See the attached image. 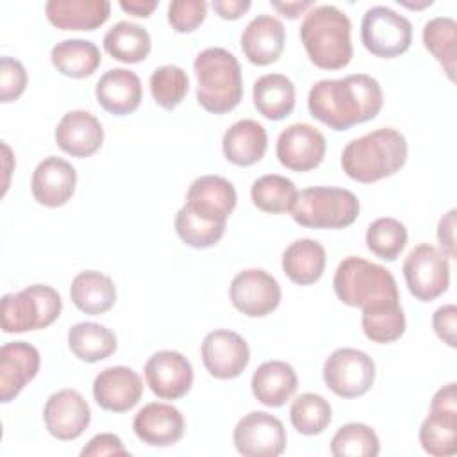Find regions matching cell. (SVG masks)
<instances>
[{
  "label": "cell",
  "instance_id": "f1b7e54d",
  "mask_svg": "<svg viewBox=\"0 0 457 457\" xmlns=\"http://www.w3.org/2000/svg\"><path fill=\"white\" fill-rule=\"evenodd\" d=\"M116 296L118 293L112 278L95 270L80 271L70 286V298L73 305L91 316L111 311L116 303Z\"/></svg>",
  "mask_w": 457,
  "mask_h": 457
},
{
  "label": "cell",
  "instance_id": "9c48e42d",
  "mask_svg": "<svg viewBox=\"0 0 457 457\" xmlns=\"http://www.w3.org/2000/svg\"><path fill=\"white\" fill-rule=\"evenodd\" d=\"M409 293L420 302H432L450 286L448 257L434 245L414 246L402 266Z\"/></svg>",
  "mask_w": 457,
  "mask_h": 457
},
{
  "label": "cell",
  "instance_id": "4dcf8cb0",
  "mask_svg": "<svg viewBox=\"0 0 457 457\" xmlns=\"http://www.w3.org/2000/svg\"><path fill=\"white\" fill-rule=\"evenodd\" d=\"M420 445L434 457L453 455L457 452V407L430 405L420 427Z\"/></svg>",
  "mask_w": 457,
  "mask_h": 457
},
{
  "label": "cell",
  "instance_id": "52a82bcc",
  "mask_svg": "<svg viewBox=\"0 0 457 457\" xmlns=\"http://www.w3.org/2000/svg\"><path fill=\"white\" fill-rule=\"evenodd\" d=\"M62 311L61 295L46 284H32L2 296V330L20 334L52 325Z\"/></svg>",
  "mask_w": 457,
  "mask_h": 457
},
{
  "label": "cell",
  "instance_id": "681fc988",
  "mask_svg": "<svg viewBox=\"0 0 457 457\" xmlns=\"http://www.w3.org/2000/svg\"><path fill=\"white\" fill-rule=\"evenodd\" d=\"M157 5V0H120V7L137 18H148Z\"/></svg>",
  "mask_w": 457,
  "mask_h": 457
},
{
  "label": "cell",
  "instance_id": "f35d334b",
  "mask_svg": "<svg viewBox=\"0 0 457 457\" xmlns=\"http://www.w3.org/2000/svg\"><path fill=\"white\" fill-rule=\"evenodd\" d=\"M289 420L300 434L318 436L328 427L332 420V407L328 400L318 393H302L291 403Z\"/></svg>",
  "mask_w": 457,
  "mask_h": 457
},
{
  "label": "cell",
  "instance_id": "7bdbcfd3",
  "mask_svg": "<svg viewBox=\"0 0 457 457\" xmlns=\"http://www.w3.org/2000/svg\"><path fill=\"white\" fill-rule=\"evenodd\" d=\"M207 16L204 0H173L168 4V23L175 32H193Z\"/></svg>",
  "mask_w": 457,
  "mask_h": 457
},
{
  "label": "cell",
  "instance_id": "e575fe53",
  "mask_svg": "<svg viewBox=\"0 0 457 457\" xmlns=\"http://www.w3.org/2000/svg\"><path fill=\"white\" fill-rule=\"evenodd\" d=\"M364 336L373 343H393L405 332V314L400 300H382L362 307Z\"/></svg>",
  "mask_w": 457,
  "mask_h": 457
},
{
  "label": "cell",
  "instance_id": "5bb4252c",
  "mask_svg": "<svg viewBox=\"0 0 457 457\" xmlns=\"http://www.w3.org/2000/svg\"><path fill=\"white\" fill-rule=\"evenodd\" d=\"M325 136L309 123H293L286 127L277 139V157L291 171H311L325 157Z\"/></svg>",
  "mask_w": 457,
  "mask_h": 457
},
{
  "label": "cell",
  "instance_id": "d4e9b609",
  "mask_svg": "<svg viewBox=\"0 0 457 457\" xmlns=\"http://www.w3.org/2000/svg\"><path fill=\"white\" fill-rule=\"evenodd\" d=\"M48 21L61 30H95L109 20L107 0H48L45 4Z\"/></svg>",
  "mask_w": 457,
  "mask_h": 457
},
{
  "label": "cell",
  "instance_id": "ee69618b",
  "mask_svg": "<svg viewBox=\"0 0 457 457\" xmlns=\"http://www.w3.org/2000/svg\"><path fill=\"white\" fill-rule=\"evenodd\" d=\"M27 71L25 66L9 55L0 59V100L4 104L18 100L27 87Z\"/></svg>",
  "mask_w": 457,
  "mask_h": 457
},
{
  "label": "cell",
  "instance_id": "e0dca14e",
  "mask_svg": "<svg viewBox=\"0 0 457 457\" xmlns=\"http://www.w3.org/2000/svg\"><path fill=\"white\" fill-rule=\"evenodd\" d=\"M141 395L143 380L129 366H109L93 382V398L104 411H130L141 400Z\"/></svg>",
  "mask_w": 457,
  "mask_h": 457
},
{
  "label": "cell",
  "instance_id": "7402d4cb",
  "mask_svg": "<svg viewBox=\"0 0 457 457\" xmlns=\"http://www.w3.org/2000/svg\"><path fill=\"white\" fill-rule=\"evenodd\" d=\"M236 204L237 195L230 180L220 175H202L191 182L184 205L209 220L227 223Z\"/></svg>",
  "mask_w": 457,
  "mask_h": 457
},
{
  "label": "cell",
  "instance_id": "8d00e7d4",
  "mask_svg": "<svg viewBox=\"0 0 457 457\" xmlns=\"http://www.w3.org/2000/svg\"><path fill=\"white\" fill-rule=\"evenodd\" d=\"M296 186L284 175L268 173L253 180L250 196L253 205L270 214H282L289 212L295 200H296Z\"/></svg>",
  "mask_w": 457,
  "mask_h": 457
},
{
  "label": "cell",
  "instance_id": "83f0119b",
  "mask_svg": "<svg viewBox=\"0 0 457 457\" xmlns=\"http://www.w3.org/2000/svg\"><path fill=\"white\" fill-rule=\"evenodd\" d=\"M327 252L316 239H296L282 253V270L286 277L298 286L318 282L325 271Z\"/></svg>",
  "mask_w": 457,
  "mask_h": 457
},
{
  "label": "cell",
  "instance_id": "4fadbf2b",
  "mask_svg": "<svg viewBox=\"0 0 457 457\" xmlns=\"http://www.w3.org/2000/svg\"><path fill=\"white\" fill-rule=\"evenodd\" d=\"M200 355L205 370L220 380L239 377L250 362V348L245 337L225 328L212 330L204 337Z\"/></svg>",
  "mask_w": 457,
  "mask_h": 457
},
{
  "label": "cell",
  "instance_id": "7c38bea8",
  "mask_svg": "<svg viewBox=\"0 0 457 457\" xmlns=\"http://www.w3.org/2000/svg\"><path fill=\"white\" fill-rule=\"evenodd\" d=\"M232 305L248 318H262L273 312L282 298L277 278L261 268L239 271L228 287Z\"/></svg>",
  "mask_w": 457,
  "mask_h": 457
},
{
  "label": "cell",
  "instance_id": "44dd1931",
  "mask_svg": "<svg viewBox=\"0 0 457 457\" xmlns=\"http://www.w3.org/2000/svg\"><path fill=\"white\" fill-rule=\"evenodd\" d=\"M57 146L71 157H89L96 154L104 143V127L89 111H68L57 123L54 132Z\"/></svg>",
  "mask_w": 457,
  "mask_h": 457
},
{
  "label": "cell",
  "instance_id": "836d02e7",
  "mask_svg": "<svg viewBox=\"0 0 457 457\" xmlns=\"http://www.w3.org/2000/svg\"><path fill=\"white\" fill-rule=\"evenodd\" d=\"M105 52L116 61L136 64L146 59L152 50V39L146 29L134 21H118L104 36Z\"/></svg>",
  "mask_w": 457,
  "mask_h": 457
},
{
  "label": "cell",
  "instance_id": "2e32d148",
  "mask_svg": "<svg viewBox=\"0 0 457 457\" xmlns=\"http://www.w3.org/2000/svg\"><path fill=\"white\" fill-rule=\"evenodd\" d=\"M145 378L154 395L162 400H177L189 393L195 373L180 352L161 350L146 361Z\"/></svg>",
  "mask_w": 457,
  "mask_h": 457
},
{
  "label": "cell",
  "instance_id": "6da1fadb",
  "mask_svg": "<svg viewBox=\"0 0 457 457\" xmlns=\"http://www.w3.org/2000/svg\"><path fill=\"white\" fill-rule=\"evenodd\" d=\"M384 105V93L377 79L352 73L343 79H321L312 84L307 107L312 118L332 130H348L373 120Z\"/></svg>",
  "mask_w": 457,
  "mask_h": 457
},
{
  "label": "cell",
  "instance_id": "30bf717a",
  "mask_svg": "<svg viewBox=\"0 0 457 457\" xmlns=\"http://www.w3.org/2000/svg\"><path fill=\"white\" fill-rule=\"evenodd\" d=\"M373 359L357 348H337L323 364L325 386L341 398L366 395L375 382Z\"/></svg>",
  "mask_w": 457,
  "mask_h": 457
},
{
  "label": "cell",
  "instance_id": "5b68a950",
  "mask_svg": "<svg viewBox=\"0 0 457 457\" xmlns=\"http://www.w3.org/2000/svg\"><path fill=\"white\" fill-rule=\"evenodd\" d=\"M336 296L348 307H366L382 300H400L393 273L362 257H345L334 273Z\"/></svg>",
  "mask_w": 457,
  "mask_h": 457
},
{
  "label": "cell",
  "instance_id": "b9f144b4",
  "mask_svg": "<svg viewBox=\"0 0 457 457\" xmlns=\"http://www.w3.org/2000/svg\"><path fill=\"white\" fill-rule=\"evenodd\" d=\"M189 91V77L177 64H164L150 75V93L155 104L166 111L175 109Z\"/></svg>",
  "mask_w": 457,
  "mask_h": 457
},
{
  "label": "cell",
  "instance_id": "d590c367",
  "mask_svg": "<svg viewBox=\"0 0 457 457\" xmlns=\"http://www.w3.org/2000/svg\"><path fill=\"white\" fill-rule=\"evenodd\" d=\"M423 45L443 66L446 77L455 80L457 55V21L450 16H436L423 25Z\"/></svg>",
  "mask_w": 457,
  "mask_h": 457
},
{
  "label": "cell",
  "instance_id": "60d3db41",
  "mask_svg": "<svg viewBox=\"0 0 457 457\" xmlns=\"http://www.w3.org/2000/svg\"><path fill=\"white\" fill-rule=\"evenodd\" d=\"M378 452V436L364 423H346L339 427L330 441V453L334 457H375Z\"/></svg>",
  "mask_w": 457,
  "mask_h": 457
},
{
  "label": "cell",
  "instance_id": "8992f818",
  "mask_svg": "<svg viewBox=\"0 0 457 457\" xmlns=\"http://www.w3.org/2000/svg\"><path fill=\"white\" fill-rule=\"evenodd\" d=\"M361 211L359 198L345 187L312 186L298 191L291 207V218L309 228H345Z\"/></svg>",
  "mask_w": 457,
  "mask_h": 457
},
{
  "label": "cell",
  "instance_id": "f546056e",
  "mask_svg": "<svg viewBox=\"0 0 457 457\" xmlns=\"http://www.w3.org/2000/svg\"><path fill=\"white\" fill-rule=\"evenodd\" d=\"M253 105L259 114L278 121L295 109L296 89L289 77L282 73H266L253 82Z\"/></svg>",
  "mask_w": 457,
  "mask_h": 457
},
{
  "label": "cell",
  "instance_id": "1f68e13d",
  "mask_svg": "<svg viewBox=\"0 0 457 457\" xmlns=\"http://www.w3.org/2000/svg\"><path fill=\"white\" fill-rule=\"evenodd\" d=\"M55 70L71 79H84L96 71L102 62L100 48L89 39H62L50 52Z\"/></svg>",
  "mask_w": 457,
  "mask_h": 457
},
{
  "label": "cell",
  "instance_id": "cb8c5ba5",
  "mask_svg": "<svg viewBox=\"0 0 457 457\" xmlns=\"http://www.w3.org/2000/svg\"><path fill=\"white\" fill-rule=\"evenodd\" d=\"M95 96L104 111L114 116H125L139 107L143 86L132 70L111 68L98 79Z\"/></svg>",
  "mask_w": 457,
  "mask_h": 457
},
{
  "label": "cell",
  "instance_id": "ab89813d",
  "mask_svg": "<svg viewBox=\"0 0 457 457\" xmlns=\"http://www.w3.org/2000/svg\"><path fill=\"white\" fill-rule=\"evenodd\" d=\"M407 245L405 225L391 216L377 218L368 225L366 246L371 253L384 261H396Z\"/></svg>",
  "mask_w": 457,
  "mask_h": 457
},
{
  "label": "cell",
  "instance_id": "f907efd6",
  "mask_svg": "<svg viewBox=\"0 0 457 457\" xmlns=\"http://www.w3.org/2000/svg\"><path fill=\"white\" fill-rule=\"evenodd\" d=\"M271 7L277 9L282 16L295 20L307 9L314 7V4L311 0H293V2H271Z\"/></svg>",
  "mask_w": 457,
  "mask_h": 457
},
{
  "label": "cell",
  "instance_id": "bcb514c9",
  "mask_svg": "<svg viewBox=\"0 0 457 457\" xmlns=\"http://www.w3.org/2000/svg\"><path fill=\"white\" fill-rule=\"evenodd\" d=\"M82 457H104V455H129V450L123 446V441L111 432L96 434L89 443L80 450Z\"/></svg>",
  "mask_w": 457,
  "mask_h": 457
},
{
  "label": "cell",
  "instance_id": "ac0fdd59",
  "mask_svg": "<svg viewBox=\"0 0 457 457\" xmlns=\"http://www.w3.org/2000/svg\"><path fill=\"white\" fill-rule=\"evenodd\" d=\"M132 428L137 439L148 446H171L182 439L186 420L177 407L162 402H150L137 411Z\"/></svg>",
  "mask_w": 457,
  "mask_h": 457
},
{
  "label": "cell",
  "instance_id": "d6a6232c",
  "mask_svg": "<svg viewBox=\"0 0 457 457\" xmlns=\"http://www.w3.org/2000/svg\"><path fill=\"white\" fill-rule=\"evenodd\" d=\"M68 346L71 353L84 362H98L112 355L118 348L116 334L93 321H80L68 330Z\"/></svg>",
  "mask_w": 457,
  "mask_h": 457
},
{
  "label": "cell",
  "instance_id": "7dc6e473",
  "mask_svg": "<svg viewBox=\"0 0 457 457\" xmlns=\"http://www.w3.org/2000/svg\"><path fill=\"white\" fill-rule=\"evenodd\" d=\"M437 239L441 252L448 259H455V209H450L437 225Z\"/></svg>",
  "mask_w": 457,
  "mask_h": 457
},
{
  "label": "cell",
  "instance_id": "ba28073f",
  "mask_svg": "<svg viewBox=\"0 0 457 457\" xmlns=\"http://www.w3.org/2000/svg\"><path fill=\"white\" fill-rule=\"evenodd\" d=\"M361 41L373 55L393 59L409 50L412 43V25L403 14H398L391 7L373 5L362 16Z\"/></svg>",
  "mask_w": 457,
  "mask_h": 457
},
{
  "label": "cell",
  "instance_id": "ffe728a7",
  "mask_svg": "<svg viewBox=\"0 0 457 457\" xmlns=\"http://www.w3.org/2000/svg\"><path fill=\"white\" fill-rule=\"evenodd\" d=\"M39 364L37 348L25 341L5 343L0 348V398L4 403L14 400L36 378Z\"/></svg>",
  "mask_w": 457,
  "mask_h": 457
},
{
  "label": "cell",
  "instance_id": "484cf974",
  "mask_svg": "<svg viewBox=\"0 0 457 457\" xmlns=\"http://www.w3.org/2000/svg\"><path fill=\"white\" fill-rule=\"evenodd\" d=\"M223 155L236 166H252L259 162L268 148L266 129L250 118L232 123L221 139Z\"/></svg>",
  "mask_w": 457,
  "mask_h": 457
},
{
  "label": "cell",
  "instance_id": "7a4b0ae2",
  "mask_svg": "<svg viewBox=\"0 0 457 457\" xmlns=\"http://www.w3.org/2000/svg\"><path fill=\"white\" fill-rule=\"evenodd\" d=\"M407 161V141L391 127L371 130L352 139L341 154L343 171L362 184H371L395 175Z\"/></svg>",
  "mask_w": 457,
  "mask_h": 457
},
{
  "label": "cell",
  "instance_id": "9a60e30c",
  "mask_svg": "<svg viewBox=\"0 0 457 457\" xmlns=\"http://www.w3.org/2000/svg\"><path fill=\"white\" fill-rule=\"evenodd\" d=\"M43 421L50 436L71 441L84 434L91 421V409L77 389H61L48 396L43 407Z\"/></svg>",
  "mask_w": 457,
  "mask_h": 457
},
{
  "label": "cell",
  "instance_id": "d6986e66",
  "mask_svg": "<svg viewBox=\"0 0 457 457\" xmlns=\"http://www.w3.org/2000/svg\"><path fill=\"white\" fill-rule=\"evenodd\" d=\"M77 171L66 159L48 155L34 170L30 191L37 204L45 207H61L75 193Z\"/></svg>",
  "mask_w": 457,
  "mask_h": 457
},
{
  "label": "cell",
  "instance_id": "816d5d0a",
  "mask_svg": "<svg viewBox=\"0 0 457 457\" xmlns=\"http://www.w3.org/2000/svg\"><path fill=\"white\" fill-rule=\"evenodd\" d=\"M398 4H400V5H405V7H409V9H423V7H427V5H432V0H423L421 4H416V2H402V0H398Z\"/></svg>",
  "mask_w": 457,
  "mask_h": 457
},
{
  "label": "cell",
  "instance_id": "277c9868",
  "mask_svg": "<svg viewBox=\"0 0 457 457\" xmlns=\"http://www.w3.org/2000/svg\"><path fill=\"white\" fill-rule=\"evenodd\" d=\"M196 100L212 114L232 111L243 100V73L237 57L221 46L202 50L193 62Z\"/></svg>",
  "mask_w": 457,
  "mask_h": 457
},
{
  "label": "cell",
  "instance_id": "603a6c76",
  "mask_svg": "<svg viewBox=\"0 0 457 457\" xmlns=\"http://www.w3.org/2000/svg\"><path fill=\"white\" fill-rule=\"evenodd\" d=\"M286 29L282 21L271 14H257L248 21L241 34V48L245 57L257 66H268L284 52Z\"/></svg>",
  "mask_w": 457,
  "mask_h": 457
},
{
  "label": "cell",
  "instance_id": "3957f363",
  "mask_svg": "<svg viewBox=\"0 0 457 457\" xmlns=\"http://www.w3.org/2000/svg\"><path fill=\"white\" fill-rule=\"evenodd\" d=\"M350 34V18L330 4L311 7L300 25L302 45L311 62L321 70H341L352 61Z\"/></svg>",
  "mask_w": 457,
  "mask_h": 457
},
{
  "label": "cell",
  "instance_id": "c3c4849f",
  "mask_svg": "<svg viewBox=\"0 0 457 457\" xmlns=\"http://www.w3.org/2000/svg\"><path fill=\"white\" fill-rule=\"evenodd\" d=\"M212 9L223 20H237L241 18L252 5L250 0H214Z\"/></svg>",
  "mask_w": 457,
  "mask_h": 457
},
{
  "label": "cell",
  "instance_id": "74e56055",
  "mask_svg": "<svg viewBox=\"0 0 457 457\" xmlns=\"http://www.w3.org/2000/svg\"><path fill=\"white\" fill-rule=\"evenodd\" d=\"M225 221L209 220L187 205H182L175 214V230L182 243L191 248H209L214 246L225 234Z\"/></svg>",
  "mask_w": 457,
  "mask_h": 457
},
{
  "label": "cell",
  "instance_id": "8fae6325",
  "mask_svg": "<svg viewBox=\"0 0 457 457\" xmlns=\"http://www.w3.org/2000/svg\"><path fill=\"white\" fill-rule=\"evenodd\" d=\"M232 439L236 450L245 457H277L286 450L287 434L277 416L252 411L236 423Z\"/></svg>",
  "mask_w": 457,
  "mask_h": 457
},
{
  "label": "cell",
  "instance_id": "4316f807",
  "mask_svg": "<svg viewBox=\"0 0 457 457\" xmlns=\"http://www.w3.org/2000/svg\"><path fill=\"white\" fill-rule=\"evenodd\" d=\"M252 393L266 407H282L296 391L298 377L286 361H266L252 375Z\"/></svg>",
  "mask_w": 457,
  "mask_h": 457
},
{
  "label": "cell",
  "instance_id": "f6af8a7d",
  "mask_svg": "<svg viewBox=\"0 0 457 457\" xmlns=\"http://www.w3.org/2000/svg\"><path fill=\"white\" fill-rule=\"evenodd\" d=\"M432 327L437 337L448 346L455 348V334H457V307L453 303H446L436 309L432 314Z\"/></svg>",
  "mask_w": 457,
  "mask_h": 457
}]
</instances>
